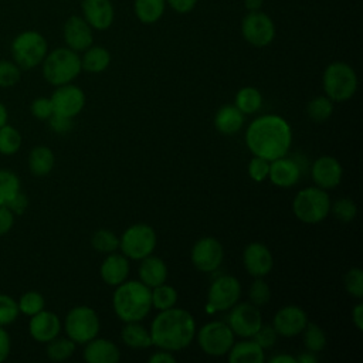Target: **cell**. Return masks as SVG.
<instances>
[{
    "label": "cell",
    "mask_w": 363,
    "mask_h": 363,
    "mask_svg": "<svg viewBox=\"0 0 363 363\" xmlns=\"http://www.w3.org/2000/svg\"><path fill=\"white\" fill-rule=\"evenodd\" d=\"M244 125V113L235 105L221 106L214 116V126L223 135H234Z\"/></svg>",
    "instance_id": "26"
},
{
    "label": "cell",
    "mask_w": 363,
    "mask_h": 363,
    "mask_svg": "<svg viewBox=\"0 0 363 363\" xmlns=\"http://www.w3.org/2000/svg\"><path fill=\"white\" fill-rule=\"evenodd\" d=\"M269 363H296V357L286 354V353H279L275 354L269 359Z\"/></svg>",
    "instance_id": "56"
},
{
    "label": "cell",
    "mask_w": 363,
    "mask_h": 363,
    "mask_svg": "<svg viewBox=\"0 0 363 363\" xmlns=\"http://www.w3.org/2000/svg\"><path fill=\"white\" fill-rule=\"evenodd\" d=\"M61 330L60 318L50 311H40L31 316L28 323V332L37 342L47 343L57 337Z\"/></svg>",
    "instance_id": "20"
},
{
    "label": "cell",
    "mask_w": 363,
    "mask_h": 363,
    "mask_svg": "<svg viewBox=\"0 0 363 363\" xmlns=\"http://www.w3.org/2000/svg\"><path fill=\"white\" fill-rule=\"evenodd\" d=\"M196 337L200 349L213 357L225 356L234 345L235 335L225 322L213 320L196 330Z\"/></svg>",
    "instance_id": "10"
},
{
    "label": "cell",
    "mask_w": 363,
    "mask_h": 363,
    "mask_svg": "<svg viewBox=\"0 0 363 363\" xmlns=\"http://www.w3.org/2000/svg\"><path fill=\"white\" fill-rule=\"evenodd\" d=\"M47 121L50 122V128L57 133H65L72 129V118L69 116L52 113Z\"/></svg>",
    "instance_id": "49"
},
{
    "label": "cell",
    "mask_w": 363,
    "mask_h": 363,
    "mask_svg": "<svg viewBox=\"0 0 363 363\" xmlns=\"http://www.w3.org/2000/svg\"><path fill=\"white\" fill-rule=\"evenodd\" d=\"M306 113L313 122H325L333 113V101L326 95L315 96L308 102Z\"/></svg>",
    "instance_id": "34"
},
{
    "label": "cell",
    "mask_w": 363,
    "mask_h": 363,
    "mask_svg": "<svg viewBox=\"0 0 363 363\" xmlns=\"http://www.w3.org/2000/svg\"><path fill=\"white\" fill-rule=\"evenodd\" d=\"M21 136L18 130L10 125H3L0 128V153L13 155L20 149Z\"/></svg>",
    "instance_id": "39"
},
{
    "label": "cell",
    "mask_w": 363,
    "mask_h": 363,
    "mask_svg": "<svg viewBox=\"0 0 363 363\" xmlns=\"http://www.w3.org/2000/svg\"><path fill=\"white\" fill-rule=\"evenodd\" d=\"M308 323V313L298 305H286L277 311L272 328L279 336L292 337L305 329Z\"/></svg>",
    "instance_id": "16"
},
{
    "label": "cell",
    "mask_w": 363,
    "mask_h": 363,
    "mask_svg": "<svg viewBox=\"0 0 363 363\" xmlns=\"http://www.w3.org/2000/svg\"><path fill=\"white\" fill-rule=\"evenodd\" d=\"M20 191V179L10 170H0V206H6Z\"/></svg>",
    "instance_id": "38"
},
{
    "label": "cell",
    "mask_w": 363,
    "mask_h": 363,
    "mask_svg": "<svg viewBox=\"0 0 363 363\" xmlns=\"http://www.w3.org/2000/svg\"><path fill=\"white\" fill-rule=\"evenodd\" d=\"M176 303H177V291L172 285H167L164 282L152 288V308L157 311H164V309L173 308Z\"/></svg>",
    "instance_id": "33"
},
{
    "label": "cell",
    "mask_w": 363,
    "mask_h": 363,
    "mask_svg": "<svg viewBox=\"0 0 363 363\" xmlns=\"http://www.w3.org/2000/svg\"><path fill=\"white\" fill-rule=\"evenodd\" d=\"M129 258H126L123 254L111 252L108 257L102 261L99 274L102 281L109 286H118L123 281L128 279L129 275Z\"/></svg>",
    "instance_id": "23"
},
{
    "label": "cell",
    "mask_w": 363,
    "mask_h": 363,
    "mask_svg": "<svg viewBox=\"0 0 363 363\" xmlns=\"http://www.w3.org/2000/svg\"><path fill=\"white\" fill-rule=\"evenodd\" d=\"M347 294L356 299L363 298V271L359 267L347 269L343 278Z\"/></svg>",
    "instance_id": "42"
},
{
    "label": "cell",
    "mask_w": 363,
    "mask_h": 363,
    "mask_svg": "<svg viewBox=\"0 0 363 363\" xmlns=\"http://www.w3.org/2000/svg\"><path fill=\"white\" fill-rule=\"evenodd\" d=\"M17 303H18L20 312H23L24 315L33 316L37 312L44 309L45 301H44V298H43V295L40 292L28 291L24 295H21V298H20V301Z\"/></svg>",
    "instance_id": "41"
},
{
    "label": "cell",
    "mask_w": 363,
    "mask_h": 363,
    "mask_svg": "<svg viewBox=\"0 0 363 363\" xmlns=\"http://www.w3.org/2000/svg\"><path fill=\"white\" fill-rule=\"evenodd\" d=\"M119 359V347L108 339L94 337L85 343L84 360L88 363H118Z\"/></svg>",
    "instance_id": "24"
},
{
    "label": "cell",
    "mask_w": 363,
    "mask_h": 363,
    "mask_svg": "<svg viewBox=\"0 0 363 363\" xmlns=\"http://www.w3.org/2000/svg\"><path fill=\"white\" fill-rule=\"evenodd\" d=\"M234 105L244 113H255L262 105V95L255 86H242L234 98Z\"/></svg>",
    "instance_id": "32"
},
{
    "label": "cell",
    "mask_w": 363,
    "mask_h": 363,
    "mask_svg": "<svg viewBox=\"0 0 363 363\" xmlns=\"http://www.w3.org/2000/svg\"><path fill=\"white\" fill-rule=\"evenodd\" d=\"M50 99L52 104L54 113L69 118L77 116L85 106L84 91L79 86L72 85L71 82L57 86Z\"/></svg>",
    "instance_id": "15"
},
{
    "label": "cell",
    "mask_w": 363,
    "mask_h": 363,
    "mask_svg": "<svg viewBox=\"0 0 363 363\" xmlns=\"http://www.w3.org/2000/svg\"><path fill=\"white\" fill-rule=\"evenodd\" d=\"M101 328L98 313L86 305L74 306L65 316L64 329L71 340L85 345L98 336Z\"/></svg>",
    "instance_id": "9"
},
{
    "label": "cell",
    "mask_w": 363,
    "mask_h": 363,
    "mask_svg": "<svg viewBox=\"0 0 363 363\" xmlns=\"http://www.w3.org/2000/svg\"><path fill=\"white\" fill-rule=\"evenodd\" d=\"M41 64L44 78L55 86L69 84L82 71L81 57L68 47H60L47 52Z\"/></svg>",
    "instance_id": "4"
},
{
    "label": "cell",
    "mask_w": 363,
    "mask_h": 363,
    "mask_svg": "<svg viewBox=\"0 0 363 363\" xmlns=\"http://www.w3.org/2000/svg\"><path fill=\"white\" fill-rule=\"evenodd\" d=\"M264 360V349L255 340L234 342L228 352L230 363H262Z\"/></svg>",
    "instance_id": "27"
},
{
    "label": "cell",
    "mask_w": 363,
    "mask_h": 363,
    "mask_svg": "<svg viewBox=\"0 0 363 363\" xmlns=\"http://www.w3.org/2000/svg\"><path fill=\"white\" fill-rule=\"evenodd\" d=\"M352 322L357 330H363V303L359 302L352 309Z\"/></svg>",
    "instance_id": "55"
},
{
    "label": "cell",
    "mask_w": 363,
    "mask_h": 363,
    "mask_svg": "<svg viewBox=\"0 0 363 363\" xmlns=\"http://www.w3.org/2000/svg\"><path fill=\"white\" fill-rule=\"evenodd\" d=\"M166 3L177 13H189L194 9L197 0H166Z\"/></svg>",
    "instance_id": "52"
},
{
    "label": "cell",
    "mask_w": 363,
    "mask_h": 363,
    "mask_svg": "<svg viewBox=\"0 0 363 363\" xmlns=\"http://www.w3.org/2000/svg\"><path fill=\"white\" fill-rule=\"evenodd\" d=\"M269 173V160L259 157V156H252V159L248 163V174L254 182H264L268 179Z\"/></svg>",
    "instance_id": "46"
},
{
    "label": "cell",
    "mask_w": 363,
    "mask_h": 363,
    "mask_svg": "<svg viewBox=\"0 0 363 363\" xmlns=\"http://www.w3.org/2000/svg\"><path fill=\"white\" fill-rule=\"evenodd\" d=\"M64 41L68 48L74 51H85L92 45L94 34L92 27L85 21L84 17L71 16L64 24Z\"/></svg>",
    "instance_id": "19"
},
{
    "label": "cell",
    "mask_w": 363,
    "mask_h": 363,
    "mask_svg": "<svg viewBox=\"0 0 363 363\" xmlns=\"http://www.w3.org/2000/svg\"><path fill=\"white\" fill-rule=\"evenodd\" d=\"M18 313V303L11 296L0 294V326L13 323Z\"/></svg>",
    "instance_id": "44"
},
{
    "label": "cell",
    "mask_w": 363,
    "mask_h": 363,
    "mask_svg": "<svg viewBox=\"0 0 363 363\" xmlns=\"http://www.w3.org/2000/svg\"><path fill=\"white\" fill-rule=\"evenodd\" d=\"M228 311L230 313L227 318V325L235 336L250 339L262 325L261 312L258 306L252 305L251 302H237Z\"/></svg>",
    "instance_id": "12"
},
{
    "label": "cell",
    "mask_w": 363,
    "mask_h": 363,
    "mask_svg": "<svg viewBox=\"0 0 363 363\" xmlns=\"http://www.w3.org/2000/svg\"><path fill=\"white\" fill-rule=\"evenodd\" d=\"M7 123V109H6V106L0 102V128L3 126V125H6Z\"/></svg>",
    "instance_id": "59"
},
{
    "label": "cell",
    "mask_w": 363,
    "mask_h": 363,
    "mask_svg": "<svg viewBox=\"0 0 363 363\" xmlns=\"http://www.w3.org/2000/svg\"><path fill=\"white\" fill-rule=\"evenodd\" d=\"M242 264L251 277L264 278L274 267V257L265 244L250 242L242 251Z\"/></svg>",
    "instance_id": "17"
},
{
    "label": "cell",
    "mask_w": 363,
    "mask_h": 363,
    "mask_svg": "<svg viewBox=\"0 0 363 363\" xmlns=\"http://www.w3.org/2000/svg\"><path fill=\"white\" fill-rule=\"evenodd\" d=\"M111 64V54L104 47H88L81 57V67L86 72L98 74L105 71Z\"/></svg>",
    "instance_id": "29"
},
{
    "label": "cell",
    "mask_w": 363,
    "mask_h": 363,
    "mask_svg": "<svg viewBox=\"0 0 363 363\" xmlns=\"http://www.w3.org/2000/svg\"><path fill=\"white\" fill-rule=\"evenodd\" d=\"M245 145L254 156L269 162L284 157L292 145L291 125L279 115H261L247 128Z\"/></svg>",
    "instance_id": "1"
},
{
    "label": "cell",
    "mask_w": 363,
    "mask_h": 363,
    "mask_svg": "<svg viewBox=\"0 0 363 363\" xmlns=\"http://www.w3.org/2000/svg\"><path fill=\"white\" fill-rule=\"evenodd\" d=\"M10 353V337L9 333L0 326V363L7 359Z\"/></svg>",
    "instance_id": "54"
},
{
    "label": "cell",
    "mask_w": 363,
    "mask_h": 363,
    "mask_svg": "<svg viewBox=\"0 0 363 363\" xmlns=\"http://www.w3.org/2000/svg\"><path fill=\"white\" fill-rule=\"evenodd\" d=\"M14 224V214L7 206H0V235L10 231Z\"/></svg>",
    "instance_id": "50"
},
{
    "label": "cell",
    "mask_w": 363,
    "mask_h": 363,
    "mask_svg": "<svg viewBox=\"0 0 363 363\" xmlns=\"http://www.w3.org/2000/svg\"><path fill=\"white\" fill-rule=\"evenodd\" d=\"M48 52V44L43 34L27 30L17 34L11 43L13 61L20 69H31L40 65Z\"/></svg>",
    "instance_id": "7"
},
{
    "label": "cell",
    "mask_w": 363,
    "mask_h": 363,
    "mask_svg": "<svg viewBox=\"0 0 363 363\" xmlns=\"http://www.w3.org/2000/svg\"><path fill=\"white\" fill-rule=\"evenodd\" d=\"M31 113H33L37 119H41V121L48 119V118L54 113L51 99H50V98H45V96L35 98V99L33 101V104H31Z\"/></svg>",
    "instance_id": "48"
},
{
    "label": "cell",
    "mask_w": 363,
    "mask_h": 363,
    "mask_svg": "<svg viewBox=\"0 0 363 363\" xmlns=\"http://www.w3.org/2000/svg\"><path fill=\"white\" fill-rule=\"evenodd\" d=\"M91 245L98 252L111 254L119 248V237L111 230L101 228L96 230L91 237Z\"/></svg>",
    "instance_id": "36"
},
{
    "label": "cell",
    "mask_w": 363,
    "mask_h": 363,
    "mask_svg": "<svg viewBox=\"0 0 363 363\" xmlns=\"http://www.w3.org/2000/svg\"><path fill=\"white\" fill-rule=\"evenodd\" d=\"M330 211L336 220L342 223H350L356 218L357 207L352 199L343 197V199H337L333 204H330Z\"/></svg>",
    "instance_id": "40"
},
{
    "label": "cell",
    "mask_w": 363,
    "mask_h": 363,
    "mask_svg": "<svg viewBox=\"0 0 363 363\" xmlns=\"http://www.w3.org/2000/svg\"><path fill=\"white\" fill-rule=\"evenodd\" d=\"M157 244L156 231L146 223H136L128 227L119 237V248L129 259L140 261L150 255Z\"/></svg>",
    "instance_id": "8"
},
{
    "label": "cell",
    "mask_w": 363,
    "mask_h": 363,
    "mask_svg": "<svg viewBox=\"0 0 363 363\" xmlns=\"http://www.w3.org/2000/svg\"><path fill=\"white\" fill-rule=\"evenodd\" d=\"M152 345L169 352L186 349L196 336V322L193 315L182 308L160 311L150 325Z\"/></svg>",
    "instance_id": "2"
},
{
    "label": "cell",
    "mask_w": 363,
    "mask_h": 363,
    "mask_svg": "<svg viewBox=\"0 0 363 363\" xmlns=\"http://www.w3.org/2000/svg\"><path fill=\"white\" fill-rule=\"evenodd\" d=\"M316 362V356L312 352H302L301 354L296 356V363H315Z\"/></svg>",
    "instance_id": "57"
},
{
    "label": "cell",
    "mask_w": 363,
    "mask_h": 363,
    "mask_svg": "<svg viewBox=\"0 0 363 363\" xmlns=\"http://www.w3.org/2000/svg\"><path fill=\"white\" fill-rule=\"evenodd\" d=\"M149 362L150 363H174L176 357L173 356V352H169V350H164V349H159L157 352L150 354Z\"/></svg>",
    "instance_id": "53"
},
{
    "label": "cell",
    "mask_w": 363,
    "mask_h": 363,
    "mask_svg": "<svg viewBox=\"0 0 363 363\" xmlns=\"http://www.w3.org/2000/svg\"><path fill=\"white\" fill-rule=\"evenodd\" d=\"M85 21L95 30H106L113 23V6L109 0H82Z\"/></svg>",
    "instance_id": "21"
},
{
    "label": "cell",
    "mask_w": 363,
    "mask_h": 363,
    "mask_svg": "<svg viewBox=\"0 0 363 363\" xmlns=\"http://www.w3.org/2000/svg\"><path fill=\"white\" fill-rule=\"evenodd\" d=\"M303 333V345L306 347V350L312 352V353H318L322 352L326 346V335L323 332V329L320 326H318L316 323H306L305 329L302 330Z\"/></svg>",
    "instance_id": "37"
},
{
    "label": "cell",
    "mask_w": 363,
    "mask_h": 363,
    "mask_svg": "<svg viewBox=\"0 0 363 363\" xmlns=\"http://www.w3.org/2000/svg\"><path fill=\"white\" fill-rule=\"evenodd\" d=\"M121 337L132 349H147L152 346L150 332L140 322H126L121 330Z\"/></svg>",
    "instance_id": "28"
},
{
    "label": "cell",
    "mask_w": 363,
    "mask_h": 363,
    "mask_svg": "<svg viewBox=\"0 0 363 363\" xmlns=\"http://www.w3.org/2000/svg\"><path fill=\"white\" fill-rule=\"evenodd\" d=\"M241 296V284L233 275L217 277L207 292V311L221 312L233 308Z\"/></svg>",
    "instance_id": "11"
},
{
    "label": "cell",
    "mask_w": 363,
    "mask_h": 363,
    "mask_svg": "<svg viewBox=\"0 0 363 363\" xmlns=\"http://www.w3.org/2000/svg\"><path fill=\"white\" fill-rule=\"evenodd\" d=\"M6 206L11 210L13 214H17V216H18V214H23L24 210L27 208L28 200H27V197H26L23 193L18 191Z\"/></svg>",
    "instance_id": "51"
},
{
    "label": "cell",
    "mask_w": 363,
    "mask_h": 363,
    "mask_svg": "<svg viewBox=\"0 0 363 363\" xmlns=\"http://www.w3.org/2000/svg\"><path fill=\"white\" fill-rule=\"evenodd\" d=\"M330 197L326 190L311 186L299 190L292 201L295 217L305 224H318L330 213Z\"/></svg>",
    "instance_id": "5"
},
{
    "label": "cell",
    "mask_w": 363,
    "mask_h": 363,
    "mask_svg": "<svg viewBox=\"0 0 363 363\" xmlns=\"http://www.w3.org/2000/svg\"><path fill=\"white\" fill-rule=\"evenodd\" d=\"M54 153L47 146H35L28 156V167L34 176H45L54 167Z\"/></svg>",
    "instance_id": "30"
},
{
    "label": "cell",
    "mask_w": 363,
    "mask_h": 363,
    "mask_svg": "<svg viewBox=\"0 0 363 363\" xmlns=\"http://www.w3.org/2000/svg\"><path fill=\"white\" fill-rule=\"evenodd\" d=\"M244 4L248 9V11H257L261 9L262 0H244Z\"/></svg>",
    "instance_id": "58"
},
{
    "label": "cell",
    "mask_w": 363,
    "mask_h": 363,
    "mask_svg": "<svg viewBox=\"0 0 363 363\" xmlns=\"http://www.w3.org/2000/svg\"><path fill=\"white\" fill-rule=\"evenodd\" d=\"M166 0H135L133 9L139 21L145 24L156 23L164 13Z\"/></svg>",
    "instance_id": "31"
},
{
    "label": "cell",
    "mask_w": 363,
    "mask_h": 363,
    "mask_svg": "<svg viewBox=\"0 0 363 363\" xmlns=\"http://www.w3.org/2000/svg\"><path fill=\"white\" fill-rule=\"evenodd\" d=\"M167 265L162 258L150 254L140 259L139 279L150 289L160 284H164L167 279Z\"/></svg>",
    "instance_id": "25"
},
{
    "label": "cell",
    "mask_w": 363,
    "mask_h": 363,
    "mask_svg": "<svg viewBox=\"0 0 363 363\" xmlns=\"http://www.w3.org/2000/svg\"><path fill=\"white\" fill-rule=\"evenodd\" d=\"M278 333L272 328V325H261V328L254 333L252 340H255L262 349H269L275 345Z\"/></svg>",
    "instance_id": "47"
},
{
    "label": "cell",
    "mask_w": 363,
    "mask_h": 363,
    "mask_svg": "<svg viewBox=\"0 0 363 363\" xmlns=\"http://www.w3.org/2000/svg\"><path fill=\"white\" fill-rule=\"evenodd\" d=\"M322 85L329 99L333 102H345L356 94L359 82L356 71L349 64L335 61L325 68Z\"/></svg>",
    "instance_id": "6"
},
{
    "label": "cell",
    "mask_w": 363,
    "mask_h": 363,
    "mask_svg": "<svg viewBox=\"0 0 363 363\" xmlns=\"http://www.w3.org/2000/svg\"><path fill=\"white\" fill-rule=\"evenodd\" d=\"M268 179L278 187H292L301 179V166L292 159L279 157L269 162Z\"/></svg>",
    "instance_id": "22"
},
{
    "label": "cell",
    "mask_w": 363,
    "mask_h": 363,
    "mask_svg": "<svg viewBox=\"0 0 363 363\" xmlns=\"http://www.w3.org/2000/svg\"><path fill=\"white\" fill-rule=\"evenodd\" d=\"M311 176L315 186L328 190L340 184L343 176V167L340 162L329 155L318 157L311 167Z\"/></svg>",
    "instance_id": "18"
},
{
    "label": "cell",
    "mask_w": 363,
    "mask_h": 363,
    "mask_svg": "<svg viewBox=\"0 0 363 363\" xmlns=\"http://www.w3.org/2000/svg\"><path fill=\"white\" fill-rule=\"evenodd\" d=\"M112 305L122 322H140L152 309V289L140 281H123L113 292Z\"/></svg>",
    "instance_id": "3"
},
{
    "label": "cell",
    "mask_w": 363,
    "mask_h": 363,
    "mask_svg": "<svg viewBox=\"0 0 363 363\" xmlns=\"http://www.w3.org/2000/svg\"><path fill=\"white\" fill-rule=\"evenodd\" d=\"M250 302L255 306H264L271 299V288L262 278H255L248 289Z\"/></svg>",
    "instance_id": "43"
},
{
    "label": "cell",
    "mask_w": 363,
    "mask_h": 363,
    "mask_svg": "<svg viewBox=\"0 0 363 363\" xmlns=\"http://www.w3.org/2000/svg\"><path fill=\"white\" fill-rule=\"evenodd\" d=\"M47 356L54 362H64L75 352V342L69 337H54L47 342Z\"/></svg>",
    "instance_id": "35"
},
{
    "label": "cell",
    "mask_w": 363,
    "mask_h": 363,
    "mask_svg": "<svg viewBox=\"0 0 363 363\" xmlns=\"http://www.w3.org/2000/svg\"><path fill=\"white\" fill-rule=\"evenodd\" d=\"M190 258L199 271L214 272L224 259V248L217 238L201 237L194 242Z\"/></svg>",
    "instance_id": "14"
},
{
    "label": "cell",
    "mask_w": 363,
    "mask_h": 363,
    "mask_svg": "<svg viewBox=\"0 0 363 363\" xmlns=\"http://www.w3.org/2000/svg\"><path fill=\"white\" fill-rule=\"evenodd\" d=\"M241 33L251 45L267 47L275 38V24L265 13L259 10L250 11L241 21Z\"/></svg>",
    "instance_id": "13"
},
{
    "label": "cell",
    "mask_w": 363,
    "mask_h": 363,
    "mask_svg": "<svg viewBox=\"0 0 363 363\" xmlns=\"http://www.w3.org/2000/svg\"><path fill=\"white\" fill-rule=\"evenodd\" d=\"M20 79V67L14 61L0 60V86H13Z\"/></svg>",
    "instance_id": "45"
}]
</instances>
